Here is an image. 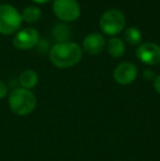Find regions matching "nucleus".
<instances>
[{
    "label": "nucleus",
    "instance_id": "7ed1b4c3",
    "mask_svg": "<svg viewBox=\"0 0 160 161\" xmlns=\"http://www.w3.org/2000/svg\"><path fill=\"white\" fill-rule=\"evenodd\" d=\"M21 23V13L12 4H0V33L3 35L15 33L20 29Z\"/></svg>",
    "mask_w": 160,
    "mask_h": 161
},
{
    "label": "nucleus",
    "instance_id": "20e7f679",
    "mask_svg": "<svg viewBox=\"0 0 160 161\" xmlns=\"http://www.w3.org/2000/svg\"><path fill=\"white\" fill-rule=\"evenodd\" d=\"M125 23V17L123 13L120 10L111 9V10L105 11L101 15L99 25L103 33H105L107 35L114 36L124 30Z\"/></svg>",
    "mask_w": 160,
    "mask_h": 161
},
{
    "label": "nucleus",
    "instance_id": "dca6fc26",
    "mask_svg": "<svg viewBox=\"0 0 160 161\" xmlns=\"http://www.w3.org/2000/svg\"><path fill=\"white\" fill-rule=\"evenodd\" d=\"M144 77H145V79H147V80L152 81V80H155L157 76L155 75V72L152 71V70L146 69L145 71H144Z\"/></svg>",
    "mask_w": 160,
    "mask_h": 161
},
{
    "label": "nucleus",
    "instance_id": "2eb2a0df",
    "mask_svg": "<svg viewBox=\"0 0 160 161\" xmlns=\"http://www.w3.org/2000/svg\"><path fill=\"white\" fill-rule=\"evenodd\" d=\"M8 94V87L3 81L0 80V99H3Z\"/></svg>",
    "mask_w": 160,
    "mask_h": 161
},
{
    "label": "nucleus",
    "instance_id": "a211bd4d",
    "mask_svg": "<svg viewBox=\"0 0 160 161\" xmlns=\"http://www.w3.org/2000/svg\"><path fill=\"white\" fill-rule=\"evenodd\" d=\"M32 1L36 2V3H46V2L51 1V0H32Z\"/></svg>",
    "mask_w": 160,
    "mask_h": 161
},
{
    "label": "nucleus",
    "instance_id": "0eeeda50",
    "mask_svg": "<svg viewBox=\"0 0 160 161\" xmlns=\"http://www.w3.org/2000/svg\"><path fill=\"white\" fill-rule=\"evenodd\" d=\"M136 56L146 65H157L160 63V46L155 43H143L136 51Z\"/></svg>",
    "mask_w": 160,
    "mask_h": 161
},
{
    "label": "nucleus",
    "instance_id": "1a4fd4ad",
    "mask_svg": "<svg viewBox=\"0 0 160 161\" xmlns=\"http://www.w3.org/2000/svg\"><path fill=\"white\" fill-rule=\"evenodd\" d=\"M105 40L100 33H90L85 37L82 42L83 49L90 55H97L103 51Z\"/></svg>",
    "mask_w": 160,
    "mask_h": 161
},
{
    "label": "nucleus",
    "instance_id": "f8f14e48",
    "mask_svg": "<svg viewBox=\"0 0 160 161\" xmlns=\"http://www.w3.org/2000/svg\"><path fill=\"white\" fill-rule=\"evenodd\" d=\"M41 14H42V12H41L40 8L35 6H28L22 11L21 18L22 21H25L28 23H35L40 20Z\"/></svg>",
    "mask_w": 160,
    "mask_h": 161
},
{
    "label": "nucleus",
    "instance_id": "f03ea898",
    "mask_svg": "<svg viewBox=\"0 0 160 161\" xmlns=\"http://www.w3.org/2000/svg\"><path fill=\"white\" fill-rule=\"evenodd\" d=\"M9 108L19 116L29 115L36 108V97L31 90L24 88H15L9 94Z\"/></svg>",
    "mask_w": 160,
    "mask_h": 161
},
{
    "label": "nucleus",
    "instance_id": "6e6552de",
    "mask_svg": "<svg viewBox=\"0 0 160 161\" xmlns=\"http://www.w3.org/2000/svg\"><path fill=\"white\" fill-rule=\"evenodd\" d=\"M137 74H138V70L136 66L130 62H124L115 67L113 77L118 83L126 86L134 82L135 79L137 78Z\"/></svg>",
    "mask_w": 160,
    "mask_h": 161
},
{
    "label": "nucleus",
    "instance_id": "9b49d317",
    "mask_svg": "<svg viewBox=\"0 0 160 161\" xmlns=\"http://www.w3.org/2000/svg\"><path fill=\"white\" fill-rule=\"evenodd\" d=\"M125 52V44L119 37H112L108 43V53L112 57H121Z\"/></svg>",
    "mask_w": 160,
    "mask_h": 161
},
{
    "label": "nucleus",
    "instance_id": "4468645a",
    "mask_svg": "<svg viewBox=\"0 0 160 161\" xmlns=\"http://www.w3.org/2000/svg\"><path fill=\"white\" fill-rule=\"evenodd\" d=\"M124 38L130 45H137L141 41V33L136 28H128L124 32Z\"/></svg>",
    "mask_w": 160,
    "mask_h": 161
},
{
    "label": "nucleus",
    "instance_id": "f257e3e1",
    "mask_svg": "<svg viewBox=\"0 0 160 161\" xmlns=\"http://www.w3.org/2000/svg\"><path fill=\"white\" fill-rule=\"evenodd\" d=\"M82 57L81 47L77 43H56L49 51V59L58 68H70L77 65Z\"/></svg>",
    "mask_w": 160,
    "mask_h": 161
},
{
    "label": "nucleus",
    "instance_id": "f3484780",
    "mask_svg": "<svg viewBox=\"0 0 160 161\" xmlns=\"http://www.w3.org/2000/svg\"><path fill=\"white\" fill-rule=\"evenodd\" d=\"M154 88L157 92L160 94V75L156 77V79L154 80Z\"/></svg>",
    "mask_w": 160,
    "mask_h": 161
},
{
    "label": "nucleus",
    "instance_id": "ddd939ff",
    "mask_svg": "<svg viewBox=\"0 0 160 161\" xmlns=\"http://www.w3.org/2000/svg\"><path fill=\"white\" fill-rule=\"evenodd\" d=\"M53 36L58 43L68 42L70 36V30L65 23H57L53 28Z\"/></svg>",
    "mask_w": 160,
    "mask_h": 161
},
{
    "label": "nucleus",
    "instance_id": "423d86ee",
    "mask_svg": "<svg viewBox=\"0 0 160 161\" xmlns=\"http://www.w3.org/2000/svg\"><path fill=\"white\" fill-rule=\"evenodd\" d=\"M40 42L39 31L34 28H25L19 31L13 37V45L17 48L25 51L36 46Z\"/></svg>",
    "mask_w": 160,
    "mask_h": 161
},
{
    "label": "nucleus",
    "instance_id": "9d476101",
    "mask_svg": "<svg viewBox=\"0 0 160 161\" xmlns=\"http://www.w3.org/2000/svg\"><path fill=\"white\" fill-rule=\"evenodd\" d=\"M19 82L21 85V88H24V89H32L39 82V76L34 71V70H24L19 77Z\"/></svg>",
    "mask_w": 160,
    "mask_h": 161
},
{
    "label": "nucleus",
    "instance_id": "39448f33",
    "mask_svg": "<svg viewBox=\"0 0 160 161\" xmlns=\"http://www.w3.org/2000/svg\"><path fill=\"white\" fill-rule=\"evenodd\" d=\"M53 11L58 19L71 22L79 18L80 6L77 0H54Z\"/></svg>",
    "mask_w": 160,
    "mask_h": 161
}]
</instances>
